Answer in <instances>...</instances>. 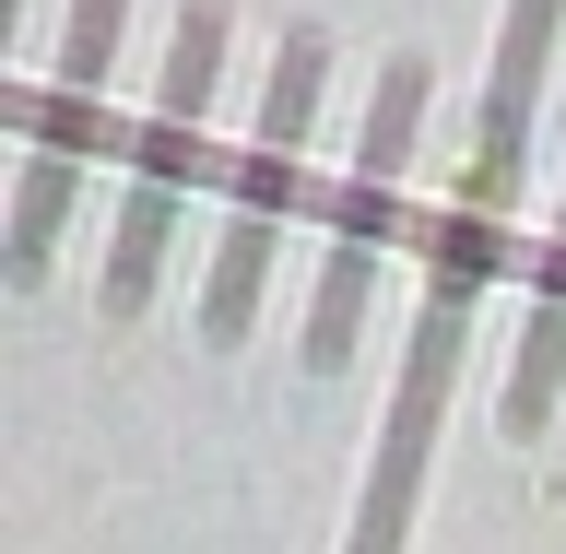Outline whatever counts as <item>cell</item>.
I'll return each mask as SVG.
<instances>
[{
  "instance_id": "cell-1",
  "label": "cell",
  "mask_w": 566,
  "mask_h": 554,
  "mask_svg": "<svg viewBox=\"0 0 566 554\" xmlns=\"http://www.w3.org/2000/svg\"><path fill=\"white\" fill-rule=\"evenodd\" d=\"M212 60H224V0H189V24H177V60H166V106H154V130H142V177H130V212H118V260H106V307H118V318L154 295V260H166V237H177L189 154H201Z\"/></svg>"
},
{
  "instance_id": "cell-2",
  "label": "cell",
  "mask_w": 566,
  "mask_h": 554,
  "mask_svg": "<svg viewBox=\"0 0 566 554\" xmlns=\"http://www.w3.org/2000/svg\"><path fill=\"white\" fill-rule=\"evenodd\" d=\"M307 95H318V35H295L272 71V118H260V166L237 177V224H224V260H212V307L201 331L237 343L248 331V295H260V260L283 237V189H295V154H307Z\"/></svg>"
},
{
  "instance_id": "cell-3",
  "label": "cell",
  "mask_w": 566,
  "mask_h": 554,
  "mask_svg": "<svg viewBox=\"0 0 566 554\" xmlns=\"http://www.w3.org/2000/svg\"><path fill=\"white\" fill-rule=\"evenodd\" d=\"M413 106H424V71L389 60L378 130H366V166H354L343 248H331V272H318V318H307V366H318V378L354 354V318H366V283H378V237H389V177H401V154H413Z\"/></svg>"
},
{
  "instance_id": "cell-4",
  "label": "cell",
  "mask_w": 566,
  "mask_h": 554,
  "mask_svg": "<svg viewBox=\"0 0 566 554\" xmlns=\"http://www.w3.org/2000/svg\"><path fill=\"white\" fill-rule=\"evenodd\" d=\"M106 48H118V0H83L71 12V71L48 83V142H35V166H24V224H12V283L48 272V224L71 212V189H83V106H95V71Z\"/></svg>"
},
{
  "instance_id": "cell-5",
  "label": "cell",
  "mask_w": 566,
  "mask_h": 554,
  "mask_svg": "<svg viewBox=\"0 0 566 554\" xmlns=\"http://www.w3.org/2000/svg\"><path fill=\"white\" fill-rule=\"evenodd\" d=\"M555 366H566V224H555V248H543V272H531V343H520V366H507V437L543 425Z\"/></svg>"
},
{
  "instance_id": "cell-6",
  "label": "cell",
  "mask_w": 566,
  "mask_h": 554,
  "mask_svg": "<svg viewBox=\"0 0 566 554\" xmlns=\"http://www.w3.org/2000/svg\"><path fill=\"white\" fill-rule=\"evenodd\" d=\"M543 48H555V0H507V60H495V106H484V201H495V177H507L520 95L543 83Z\"/></svg>"
}]
</instances>
